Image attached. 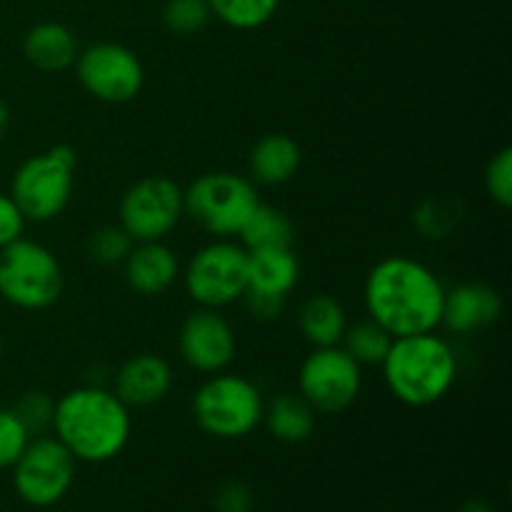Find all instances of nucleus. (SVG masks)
Instances as JSON below:
<instances>
[{
  "label": "nucleus",
  "instance_id": "15",
  "mask_svg": "<svg viewBox=\"0 0 512 512\" xmlns=\"http://www.w3.org/2000/svg\"><path fill=\"white\" fill-rule=\"evenodd\" d=\"M170 388H173V370L168 360L155 353H138L118 368L113 393L128 408H148L160 403Z\"/></svg>",
  "mask_w": 512,
  "mask_h": 512
},
{
  "label": "nucleus",
  "instance_id": "32",
  "mask_svg": "<svg viewBox=\"0 0 512 512\" xmlns=\"http://www.w3.org/2000/svg\"><path fill=\"white\" fill-rule=\"evenodd\" d=\"M25 223L28 220L20 213L18 203L10 198V193H0V248L23 238Z\"/></svg>",
  "mask_w": 512,
  "mask_h": 512
},
{
  "label": "nucleus",
  "instance_id": "19",
  "mask_svg": "<svg viewBox=\"0 0 512 512\" xmlns=\"http://www.w3.org/2000/svg\"><path fill=\"white\" fill-rule=\"evenodd\" d=\"M298 280L300 260L293 253V248L248 253V290L288 298L290 290L298 285Z\"/></svg>",
  "mask_w": 512,
  "mask_h": 512
},
{
  "label": "nucleus",
  "instance_id": "33",
  "mask_svg": "<svg viewBox=\"0 0 512 512\" xmlns=\"http://www.w3.org/2000/svg\"><path fill=\"white\" fill-rule=\"evenodd\" d=\"M218 512H253V490L245 483H225L215 495Z\"/></svg>",
  "mask_w": 512,
  "mask_h": 512
},
{
  "label": "nucleus",
  "instance_id": "7",
  "mask_svg": "<svg viewBox=\"0 0 512 512\" xmlns=\"http://www.w3.org/2000/svg\"><path fill=\"white\" fill-rule=\"evenodd\" d=\"M185 215L213 238H233L258 208L255 183L245 175L215 170L195 178L183 190Z\"/></svg>",
  "mask_w": 512,
  "mask_h": 512
},
{
  "label": "nucleus",
  "instance_id": "23",
  "mask_svg": "<svg viewBox=\"0 0 512 512\" xmlns=\"http://www.w3.org/2000/svg\"><path fill=\"white\" fill-rule=\"evenodd\" d=\"M390 345H393V335L385 328H380L375 320H360V323L348 325L340 348L363 368V365H383L385 355H388Z\"/></svg>",
  "mask_w": 512,
  "mask_h": 512
},
{
  "label": "nucleus",
  "instance_id": "27",
  "mask_svg": "<svg viewBox=\"0 0 512 512\" xmlns=\"http://www.w3.org/2000/svg\"><path fill=\"white\" fill-rule=\"evenodd\" d=\"M208 0H168L163 8L165 28L178 35H195L210 23Z\"/></svg>",
  "mask_w": 512,
  "mask_h": 512
},
{
  "label": "nucleus",
  "instance_id": "18",
  "mask_svg": "<svg viewBox=\"0 0 512 512\" xmlns=\"http://www.w3.org/2000/svg\"><path fill=\"white\" fill-rule=\"evenodd\" d=\"M78 53V40L73 30L53 20L33 25L23 38L25 60L43 73H63L73 68Z\"/></svg>",
  "mask_w": 512,
  "mask_h": 512
},
{
  "label": "nucleus",
  "instance_id": "9",
  "mask_svg": "<svg viewBox=\"0 0 512 512\" xmlns=\"http://www.w3.org/2000/svg\"><path fill=\"white\" fill-rule=\"evenodd\" d=\"M75 465L78 460L55 435L30 438L20 458L10 468L15 493L30 508H50L60 503L73 488Z\"/></svg>",
  "mask_w": 512,
  "mask_h": 512
},
{
  "label": "nucleus",
  "instance_id": "13",
  "mask_svg": "<svg viewBox=\"0 0 512 512\" xmlns=\"http://www.w3.org/2000/svg\"><path fill=\"white\" fill-rule=\"evenodd\" d=\"M180 358L195 373L215 375L223 373L235 360L238 338L220 310L200 308L183 320L178 333Z\"/></svg>",
  "mask_w": 512,
  "mask_h": 512
},
{
  "label": "nucleus",
  "instance_id": "28",
  "mask_svg": "<svg viewBox=\"0 0 512 512\" xmlns=\"http://www.w3.org/2000/svg\"><path fill=\"white\" fill-rule=\"evenodd\" d=\"M133 245L120 225H103L88 238V255L98 265H123Z\"/></svg>",
  "mask_w": 512,
  "mask_h": 512
},
{
  "label": "nucleus",
  "instance_id": "16",
  "mask_svg": "<svg viewBox=\"0 0 512 512\" xmlns=\"http://www.w3.org/2000/svg\"><path fill=\"white\" fill-rule=\"evenodd\" d=\"M125 283L130 290L145 298H158L173 288L175 280L180 278V263L173 250L163 243H135L130 255L123 263Z\"/></svg>",
  "mask_w": 512,
  "mask_h": 512
},
{
  "label": "nucleus",
  "instance_id": "30",
  "mask_svg": "<svg viewBox=\"0 0 512 512\" xmlns=\"http://www.w3.org/2000/svg\"><path fill=\"white\" fill-rule=\"evenodd\" d=\"M28 440V430L23 428L13 408H0V470L13 468Z\"/></svg>",
  "mask_w": 512,
  "mask_h": 512
},
{
  "label": "nucleus",
  "instance_id": "22",
  "mask_svg": "<svg viewBox=\"0 0 512 512\" xmlns=\"http://www.w3.org/2000/svg\"><path fill=\"white\" fill-rule=\"evenodd\" d=\"M240 245L248 253L255 250H278V248H293L295 243V225L280 208L273 205L258 203L248 220H245L243 230L238 233Z\"/></svg>",
  "mask_w": 512,
  "mask_h": 512
},
{
  "label": "nucleus",
  "instance_id": "11",
  "mask_svg": "<svg viewBox=\"0 0 512 512\" xmlns=\"http://www.w3.org/2000/svg\"><path fill=\"white\" fill-rule=\"evenodd\" d=\"M363 368L340 345L313 348L298 373V393L315 413L340 415L358 400Z\"/></svg>",
  "mask_w": 512,
  "mask_h": 512
},
{
  "label": "nucleus",
  "instance_id": "2",
  "mask_svg": "<svg viewBox=\"0 0 512 512\" xmlns=\"http://www.w3.org/2000/svg\"><path fill=\"white\" fill-rule=\"evenodd\" d=\"M133 430L130 408L108 388L83 385L55 400L53 435L78 463H108L125 450Z\"/></svg>",
  "mask_w": 512,
  "mask_h": 512
},
{
  "label": "nucleus",
  "instance_id": "31",
  "mask_svg": "<svg viewBox=\"0 0 512 512\" xmlns=\"http://www.w3.org/2000/svg\"><path fill=\"white\" fill-rule=\"evenodd\" d=\"M243 305L255 320L260 323H270V320H278L285 310V300L283 295H270V293H260V290H245L243 293Z\"/></svg>",
  "mask_w": 512,
  "mask_h": 512
},
{
  "label": "nucleus",
  "instance_id": "20",
  "mask_svg": "<svg viewBox=\"0 0 512 512\" xmlns=\"http://www.w3.org/2000/svg\"><path fill=\"white\" fill-rule=\"evenodd\" d=\"M348 325L350 323L348 315H345V308L333 295H310L298 310V328L313 348H333V345H340Z\"/></svg>",
  "mask_w": 512,
  "mask_h": 512
},
{
  "label": "nucleus",
  "instance_id": "6",
  "mask_svg": "<svg viewBox=\"0 0 512 512\" xmlns=\"http://www.w3.org/2000/svg\"><path fill=\"white\" fill-rule=\"evenodd\" d=\"M65 275L53 250L35 240H15L0 248V298L18 310L38 313L63 295Z\"/></svg>",
  "mask_w": 512,
  "mask_h": 512
},
{
  "label": "nucleus",
  "instance_id": "3",
  "mask_svg": "<svg viewBox=\"0 0 512 512\" xmlns=\"http://www.w3.org/2000/svg\"><path fill=\"white\" fill-rule=\"evenodd\" d=\"M380 368L390 395L408 408L440 403L458 378L453 345L435 333L393 338Z\"/></svg>",
  "mask_w": 512,
  "mask_h": 512
},
{
  "label": "nucleus",
  "instance_id": "21",
  "mask_svg": "<svg viewBox=\"0 0 512 512\" xmlns=\"http://www.w3.org/2000/svg\"><path fill=\"white\" fill-rule=\"evenodd\" d=\"M315 410L300 393H280L265 403L263 423L280 443H303L315 430Z\"/></svg>",
  "mask_w": 512,
  "mask_h": 512
},
{
  "label": "nucleus",
  "instance_id": "1",
  "mask_svg": "<svg viewBox=\"0 0 512 512\" xmlns=\"http://www.w3.org/2000/svg\"><path fill=\"white\" fill-rule=\"evenodd\" d=\"M368 318L393 338L435 333L443 320L445 285L420 260L390 255L373 265L365 280Z\"/></svg>",
  "mask_w": 512,
  "mask_h": 512
},
{
  "label": "nucleus",
  "instance_id": "34",
  "mask_svg": "<svg viewBox=\"0 0 512 512\" xmlns=\"http://www.w3.org/2000/svg\"><path fill=\"white\" fill-rule=\"evenodd\" d=\"M458 512H495V508L488 503V500L473 498V500H465V503L460 505Z\"/></svg>",
  "mask_w": 512,
  "mask_h": 512
},
{
  "label": "nucleus",
  "instance_id": "4",
  "mask_svg": "<svg viewBox=\"0 0 512 512\" xmlns=\"http://www.w3.org/2000/svg\"><path fill=\"white\" fill-rule=\"evenodd\" d=\"M265 400L258 385L243 375L215 373L195 390L193 418L205 435L240 440L263 423Z\"/></svg>",
  "mask_w": 512,
  "mask_h": 512
},
{
  "label": "nucleus",
  "instance_id": "26",
  "mask_svg": "<svg viewBox=\"0 0 512 512\" xmlns=\"http://www.w3.org/2000/svg\"><path fill=\"white\" fill-rule=\"evenodd\" d=\"M13 413L28 430L30 438L38 435H48L53 430V415H55V400L45 390H28L20 395L18 403L13 405Z\"/></svg>",
  "mask_w": 512,
  "mask_h": 512
},
{
  "label": "nucleus",
  "instance_id": "10",
  "mask_svg": "<svg viewBox=\"0 0 512 512\" xmlns=\"http://www.w3.org/2000/svg\"><path fill=\"white\" fill-rule=\"evenodd\" d=\"M118 215L133 243L165 240L185 218L183 188L165 175H148L125 190Z\"/></svg>",
  "mask_w": 512,
  "mask_h": 512
},
{
  "label": "nucleus",
  "instance_id": "5",
  "mask_svg": "<svg viewBox=\"0 0 512 512\" xmlns=\"http://www.w3.org/2000/svg\"><path fill=\"white\" fill-rule=\"evenodd\" d=\"M75 165L78 155L70 145H53L18 165L10 180V198L18 203L28 223H50L68 208Z\"/></svg>",
  "mask_w": 512,
  "mask_h": 512
},
{
  "label": "nucleus",
  "instance_id": "25",
  "mask_svg": "<svg viewBox=\"0 0 512 512\" xmlns=\"http://www.w3.org/2000/svg\"><path fill=\"white\" fill-rule=\"evenodd\" d=\"M460 220H463V208L458 200L450 198H425L413 210L415 230L428 240H443L453 235Z\"/></svg>",
  "mask_w": 512,
  "mask_h": 512
},
{
  "label": "nucleus",
  "instance_id": "14",
  "mask_svg": "<svg viewBox=\"0 0 512 512\" xmlns=\"http://www.w3.org/2000/svg\"><path fill=\"white\" fill-rule=\"evenodd\" d=\"M503 298L485 283H460L445 290L443 325L453 335H478L503 318Z\"/></svg>",
  "mask_w": 512,
  "mask_h": 512
},
{
  "label": "nucleus",
  "instance_id": "8",
  "mask_svg": "<svg viewBox=\"0 0 512 512\" xmlns=\"http://www.w3.org/2000/svg\"><path fill=\"white\" fill-rule=\"evenodd\" d=\"M183 283L200 308L223 310L238 303L248 290V250L233 238H215L185 265Z\"/></svg>",
  "mask_w": 512,
  "mask_h": 512
},
{
  "label": "nucleus",
  "instance_id": "35",
  "mask_svg": "<svg viewBox=\"0 0 512 512\" xmlns=\"http://www.w3.org/2000/svg\"><path fill=\"white\" fill-rule=\"evenodd\" d=\"M8 128H10V110H8V105H5L3 100H0V140L5 138Z\"/></svg>",
  "mask_w": 512,
  "mask_h": 512
},
{
  "label": "nucleus",
  "instance_id": "17",
  "mask_svg": "<svg viewBox=\"0 0 512 512\" xmlns=\"http://www.w3.org/2000/svg\"><path fill=\"white\" fill-rule=\"evenodd\" d=\"M300 163H303V153H300V145L290 135L268 133L250 150L248 173L253 183L275 188V185L293 180Z\"/></svg>",
  "mask_w": 512,
  "mask_h": 512
},
{
  "label": "nucleus",
  "instance_id": "24",
  "mask_svg": "<svg viewBox=\"0 0 512 512\" xmlns=\"http://www.w3.org/2000/svg\"><path fill=\"white\" fill-rule=\"evenodd\" d=\"M210 13L235 30H258L273 20L280 0H208Z\"/></svg>",
  "mask_w": 512,
  "mask_h": 512
},
{
  "label": "nucleus",
  "instance_id": "29",
  "mask_svg": "<svg viewBox=\"0 0 512 512\" xmlns=\"http://www.w3.org/2000/svg\"><path fill=\"white\" fill-rule=\"evenodd\" d=\"M483 183L493 203H498L503 210L512 208V148L498 150L490 158Z\"/></svg>",
  "mask_w": 512,
  "mask_h": 512
},
{
  "label": "nucleus",
  "instance_id": "12",
  "mask_svg": "<svg viewBox=\"0 0 512 512\" xmlns=\"http://www.w3.org/2000/svg\"><path fill=\"white\" fill-rule=\"evenodd\" d=\"M75 73L85 93L110 105L135 100L145 83L140 58L120 43H95L80 50L75 58Z\"/></svg>",
  "mask_w": 512,
  "mask_h": 512
},
{
  "label": "nucleus",
  "instance_id": "36",
  "mask_svg": "<svg viewBox=\"0 0 512 512\" xmlns=\"http://www.w3.org/2000/svg\"><path fill=\"white\" fill-rule=\"evenodd\" d=\"M0 355H3V335H0Z\"/></svg>",
  "mask_w": 512,
  "mask_h": 512
}]
</instances>
